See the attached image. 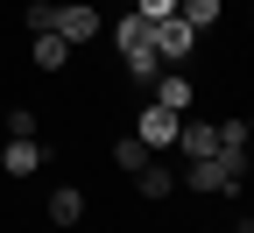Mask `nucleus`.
Instances as JSON below:
<instances>
[{"label": "nucleus", "instance_id": "4", "mask_svg": "<svg viewBox=\"0 0 254 233\" xmlns=\"http://www.w3.org/2000/svg\"><path fill=\"white\" fill-rule=\"evenodd\" d=\"M177 127H184V113H170V106H155V99H148V106L134 113V135L155 149V155H163V149H177Z\"/></svg>", "mask_w": 254, "mask_h": 233}, {"label": "nucleus", "instance_id": "2", "mask_svg": "<svg viewBox=\"0 0 254 233\" xmlns=\"http://www.w3.org/2000/svg\"><path fill=\"white\" fill-rule=\"evenodd\" d=\"M50 36H64L71 50H85V43H99V36H106V14L92 7V0H57V14H50Z\"/></svg>", "mask_w": 254, "mask_h": 233}, {"label": "nucleus", "instance_id": "1", "mask_svg": "<svg viewBox=\"0 0 254 233\" xmlns=\"http://www.w3.org/2000/svg\"><path fill=\"white\" fill-rule=\"evenodd\" d=\"M247 184V155H198V162H184V191H205V198H240Z\"/></svg>", "mask_w": 254, "mask_h": 233}, {"label": "nucleus", "instance_id": "16", "mask_svg": "<svg viewBox=\"0 0 254 233\" xmlns=\"http://www.w3.org/2000/svg\"><path fill=\"white\" fill-rule=\"evenodd\" d=\"M50 14H57V0H28V7H21V21H28V36H43V28H50Z\"/></svg>", "mask_w": 254, "mask_h": 233}, {"label": "nucleus", "instance_id": "13", "mask_svg": "<svg viewBox=\"0 0 254 233\" xmlns=\"http://www.w3.org/2000/svg\"><path fill=\"white\" fill-rule=\"evenodd\" d=\"M148 155H155V149H148L141 135H120V142H113V162H120V170H127V177H134V170H141V162H148Z\"/></svg>", "mask_w": 254, "mask_h": 233}, {"label": "nucleus", "instance_id": "6", "mask_svg": "<svg viewBox=\"0 0 254 233\" xmlns=\"http://www.w3.org/2000/svg\"><path fill=\"white\" fill-rule=\"evenodd\" d=\"M155 106H170V113H190V99H198V85H190L184 71H155Z\"/></svg>", "mask_w": 254, "mask_h": 233}, {"label": "nucleus", "instance_id": "15", "mask_svg": "<svg viewBox=\"0 0 254 233\" xmlns=\"http://www.w3.org/2000/svg\"><path fill=\"white\" fill-rule=\"evenodd\" d=\"M177 14H184L190 28H198V36H205V28L219 21V0H177Z\"/></svg>", "mask_w": 254, "mask_h": 233}, {"label": "nucleus", "instance_id": "19", "mask_svg": "<svg viewBox=\"0 0 254 233\" xmlns=\"http://www.w3.org/2000/svg\"><path fill=\"white\" fill-rule=\"evenodd\" d=\"M120 7H134V0H120Z\"/></svg>", "mask_w": 254, "mask_h": 233}, {"label": "nucleus", "instance_id": "8", "mask_svg": "<svg viewBox=\"0 0 254 233\" xmlns=\"http://www.w3.org/2000/svg\"><path fill=\"white\" fill-rule=\"evenodd\" d=\"M113 50H120V57H127V50H148V14L120 7V21H113Z\"/></svg>", "mask_w": 254, "mask_h": 233}, {"label": "nucleus", "instance_id": "18", "mask_svg": "<svg viewBox=\"0 0 254 233\" xmlns=\"http://www.w3.org/2000/svg\"><path fill=\"white\" fill-rule=\"evenodd\" d=\"M134 14H148V21H170V14H177V0H134Z\"/></svg>", "mask_w": 254, "mask_h": 233}, {"label": "nucleus", "instance_id": "14", "mask_svg": "<svg viewBox=\"0 0 254 233\" xmlns=\"http://www.w3.org/2000/svg\"><path fill=\"white\" fill-rule=\"evenodd\" d=\"M120 64H127V78H134V85H148L155 71H163V57H155V50H127Z\"/></svg>", "mask_w": 254, "mask_h": 233}, {"label": "nucleus", "instance_id": "11", "mask_svg": "<svg viewBox=\"0 0 254 233\" xmlns=\"http://www.w3.org/2000/svg\"><path fill=\"white\" fill-rule=\"evenodd\" d=\"M50 219H57V226H78V219H85V191H78V184L50 191Z\"/></svg>", "mask_w": 254, "mask_h": 233}, {"label": "nucleus", "instance_id": "17", "mask_svg": "<svg viewBox=\"0 0 254 233\" xmlns=\"http://www.w3.org/2000/svg\"><path fill=\"white\" fill-rule=\"evenodd\" d=\"M36 127H43L36 106H14V113H7V135H36Z\"/></svg>", "mask_w": 254, "mask_h": 233}, {"label": "nucleus", "instance_id": "20", "mask_svg": "<svg viewBox=\"0 0 254 233\" xmlns=\"http://www.w3.org/2000/svg\"><path fill=\"white\" fill-rule=\"evenodd\" d=\"M240 233H247V226H240Z\"/></svg>", "mask_w": 254, "mask_h": 233}, {"label": "nucleus", "instance_id": "10", "mask_svg": "<svg viewBox=\"0 0 254 233\" xmlns=\"http://www.w3.org/2000/svg\"><path fill=\"white\" fill-rule=\"evenodd\" d=\"M134 191H141V198H170V191H177V170H163V162L148 155L141 170H134Z\"/></svg>", "mask_w": 254, "mask_h": 233}, {"label": "nucleus", "instance_id": "12", "mask_svg": "<svg viewBox=\"0 0 254 233\" xmlns=\"http://www.w3.org/2000/svg\"><path fill=\"white\" fill-rule=\"evenodd\" d=\"M247 142H254L247 113H226V120H219V149H226V155H247Z\"/></svg>", "mask_w": 254, "mask_h": 233}, {"label": "nucleus", "instance_id": "9", "mask_svg": "<svg viewBox=\"0 0 254 233\" xmlns=\"http://www.w3.org/2000/svg\"><path fill=\"white\" fill-rule=\"evenodd\" d=\"M28 64H36V71H64V64H71V43H64V36H50V28H43V36L28 43Z\"/></svg>", "mask_w": 254, "mask_h": 233}, {"label": "nucleus", "instance_id": "5", "mask_svg": "<svg viewBox=\"0 0 254 233\" xmlns=\"http://www.w3.org/2000/svg\"><path fill=\"white\" fill-rule=\"evenodd\" d=\"M43 162H50L43 135H7V149H0V170H7V177H36Z\"/></svg>", "mask_w": 254, "mask_h": 233}, {"label": "nucleus", "instance_id": "3", "mask_svg": "<svg viewBox=\"0 0 254 233\" xmlns=\"http://www.w3.org/2000/svg\"><path fill=\"white\" fill-rule=\"evenodd\" d=\"M148 50L163 57V71H184V57L198 50V28H190L184 14H170V21H148Z\"/></svg>", "mask_w": 254, "mask_h": 233}, {"label": "nucleus", "instance_id": "7", "mask_svg": "<svg viewBox=\"0 0 254 233\" xmlns=\"http://www.w3.org/2000/svg\"><path fill=\"white\" fill-rule=\"evenodd\" d=\"M177 149H184V162L219 155V120H184V127H177Z\"/></svg>", "mask_w": 254, "mask_h": 233}]
</instances>
